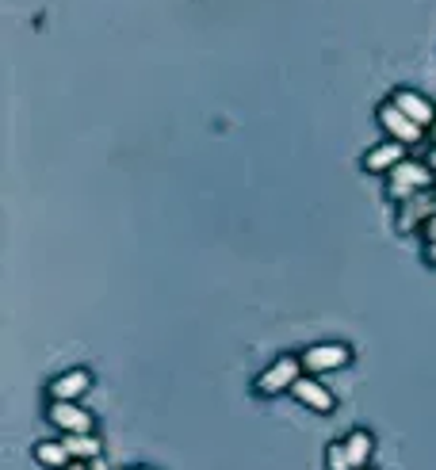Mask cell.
I'll list each match as a JSON object with an SVG mask.
<instances>
[{"label": "cell", "instance_id": "cell-1", "mask_svg": "<svg viewBox=\"0 0 436 470\" xmlns=\"http://www.w3.org/2000/svg\"><path fill=\"white\" fill-rule=\"evenodd\" d=\"M436 180V173L429 165L421 161H402L398 168H390L387 173V195L398 199V203H406V199L421 195V188H429V184Z\"/></svg>", "mask_w": 436, "mask_h": 470}, {"label": "cell", "instance_id": "cell-2", "mask_svg": "<svg viewBox=\"0 0 436 470\" xmlns=\"http://www.w3.org/2000/svg\"><path fill=\"white\" fill-rule=\"evenodd\" d=\"M306 372H303V355H279L272 367H264L257 375V394L264 397H276V394H291V387L299 382Z\"/></svg>", "mask_w": 436, "mask_h": 470}, {"label": "cell", "instance_id": "cell-3", "mask_svg": "<svg viewBox=\"0 0 436 470\" xmlns=\"http://www.w3.org/2000/svg\"><path fill=\"white\" fill-rule=\"evenodd\" d=\"M353 363V348L341 345V340H321L303 352V372L306 375H326V372H341V367Z\"/></svg>", "mask_w": 436, "mask_h": 470}, {"label": "cell", "instance_id": "cell-4", "mask_svg": "<svg viewBox=\"0 0 436 470\" xmlns=\"http://www.w3.org/2000/svg\"><path fill=\"white\" fill-rule=\"evenodd\" d=\"M375 119H379V126H383L390 138L402 141V146H410V141H421V134H425V126H417L410 115H406V111H398L395 104H390V99L375 111Z\"/></svg>", "mask_w": 436, "mask_h": 470}, {"label": "cell", "instance_id": "cell-5", "mask_svg": "<svg viewBox=\"0 0 436 470\" xmlns=\"http://www.w3.org/2000/svg\"><path fill=\"white\" fill-rule=\"evenodd\" d=\"M291 397H295L299 406L314 409V413H333V409H337L333 390L326 387V382H318L314 375H303L299 382H295V387H291Z\"/></svg>", "mask_w": 436, "mask_h": 470}, {"label": "cell", "instance_id": "cell-6", "mask_svg": "<svg viewBox=\"0 0 436 470\" xmlns=\"http://www.w3.org/2000/svg\"><path fill=\"white\" fill-rule=\"evenodd\" d=\"M47 417H50V424H58L62 436L92 432V413H89V409H81L77 402H50Z\"/></svg>", "mask_w": 436, "mask_h": 470}, {"label": "cell", "instance_id": "cell-7", "mask_svg": "<svg viewBox=\"0 0 436 470\" xmlns=\"http://www.w3.org/2000/svg\"><path fill=\"white\" fill-rule=\"evenodd\" d=\"M92 390V375L73 367V372H62L58 379H50V402H77L81 394Z\"/></svg>", "mask_w": 436, "mask_h": 470}, {"label": "cell", "instance_id": "cell-8", "mask_svg": "<svg viewBox=\"0 0 436 470\" xmlns=\"http://www.w3.org/2000/svg\"><path fill=\"white\" fill-rule=\"evenodd\" d=\"M390 104H395L398 111H406V115H410L417 126H425V131L436 123V107L429 104L425 96H417V92H410V89H398L395 96H390Z\"/></svg>", "mask_w": 436, "mask_h": 470}, {"label": "cell", "instance_id": "cell-9", "mask_svg": "<svg viewBox=\"0 0 436 470\" xmlns=\"http://www.w3.org/2000/svg\"><path fill=\"white\" fill-rule=\"evenodd\" d=\"M402 161H406L402 141H379V146L363 153V168H368V173H390V168H398Z\"/></svg>", "mask_w": 436, "mask_h": 470}, {"label": "cell", "instance_id": "cell-10", "mask_svg": "<svg viewBox=\"0 0 436 470\" xmlns=\"http://www.w3.org/2000/svg\"><path fill=\"white\" fill-rule=\"evenodd\" d=\"M432 215H436V199L432 195H414V199H406V207L398 215V226H402V230H421Z\"/></svg>", "mask_w": 436, "mask_h": 470}, {"label": "cell", "instance_id": "cell-11", "mask_svg": "<svg viewBox=\"0 0 436 470\" xmlns=\"http://www.w3.org/2000/svg\"><path fill=\"white\" fill-rule=\"evenodd\" d=\"M62 444L69 448V455H73V463H96L100 459V436L96 432H73V436H62Z\"/></svg>", "mask_w": 436, "mask_h": 470}, {"label": "cell", "instance_id": "cell-12", "mask_svg": "<svg viewBox=\"0 0 436 470\" xmlns=\"http://www.w3.org/2000/svg\"><path fill=\"white\" fill-rule=\"evenodd\" d=\"M372 448H375V440H372V432H368V429H353V432L345 436V451H348V459H353V466H356V470H360V466H368Z\"/></svg>", "mask_w": 436, "mask_h": 470}, {"label": "cell", "instance_id": "cell-13", "mask_svg": "<svg viewBox=\"0 0 436 470\" xmlns=\"http://www.w3.org/2000/svg\"><path fill=\"white\" fill-rule=\"evenodd\" d=\"M35 459L42 466H50V470L73 466V455H69V448L65 444H54V440H42V444H35Z\"/></svg>", "mask_w": 436, "mask_h": 470}, {"label": "cell", "instance_id": "cell-14", "mask_svg": "<svg viewBox=\"0 0 436 470\" xmlns=\"http://www.w3.org/2000/svg\"><path fill=\"white\" fill-rule=\"evenodd\" d=\"M326 466L329 470H356L353 459H348V451H345V440H341V444H329L326 448Z\"/></svg>", "mask_w": 436, "mask_h": 470}, {"label": "cell", "instance_id": "cell-15", "mask_svg": "<svg viewBox=\"0 0 436 470\" xmlns=\"http://www.w3.org/2000/svg\"><path fill=\"white\" fill-rule=\"evenodd\" d=\"M421 234H425V241H429V245H432V241H436V215L425 222V226H421Z\"/></svg>", "mask_w": 436, "mask_h": 470}, {"label": "cell", "instance_id": "cell-16", "mask_svg": "<svg viewBox=\"0 0 436 470\" xmlns=\"http://www.w3.org/2000/svg\"><path fill=\"white\" fill-rule=\"evenodd\" d=\"M425 256H429V264H436V241H432V245L425 249Z\"/></svg>", "mask_w": 436, "mask_h": 470}, {"label": "cell", "instance_id": "cell-17", "mask_svg": "<svg viewBox=\"0 0 436 470\" xmlns=\"http://www.w3.org/2000/svg\"><path fill=\"white\" fill-rule=\"evenodd\" d=\"M425 165H429V168H432V173H436V150L429 153V161H425Z\"/></svg>", "mask_w": 436, "mask_h": 470}, {"label": "cell", "instance_id": "cell-18", "mask_svg": "<svg viewBox=\"0 0 436 470\" xmlns=\"http://www.w3.org/2000/svg\"><path fill=\"white\" fill-rule=\"evenodd\" d=\"M65 470H92L89 463H73V466H65Z\"/></svg>", "mask_w": 436, "mask_h": 470}, {"label": "cell", "instance_id": "cell-19", "mask_svg": "<svg viewBox=\"0 0 436 470\" xmlns=\"http://www.w3.org/2000/svg\"><path fill=\"white\" fill-rule=\"evenodd\" d=\"M92 470H107V466H104V463H100V459H96V463H92Z\"/></svg>", "mask_w": 436, "mask_h": 470}, {"label": "cell", "instance_id": "cell-20", "mask_svg": "<svg viewBox=\"0 0 436 470\" xmlns=\"http://www.w3.org/2000/svg\"><path fill=\"white\" fill-rule=\"evenodd\" d=\"M429 131H432V138H436V123H432V126H429Z\"/></svg>", "mask_w": 436, "mask_h": 470}, {"label": "cell", "instance_id": "cell-21", "mask_svg": "<svg viewBox=\"0 0 436 470\" xmlns=\"http://www.w3.org/2000/svg\"><path fill=\"white\" fill-rule=\"evenodd\" d=\"M134 470H146V466H134Z\"/></svg>", "mask_w": 436, "mask_h": 470}, {"label": "cell", "instance_id": "cell-22", "mask_svg": "<svg viewBox=\"0 0 436 470\" xmlns=\"http://www.w3.org/2000/svg\"><path fill=\"white\" fill-rule=\"evenodd\" d=\"M360 470H372V466H360Z\"/></svg>", "mask_w": 436, "mask_h": 470}]
</instances>
